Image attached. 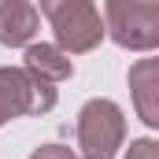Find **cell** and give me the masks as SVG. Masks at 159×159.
I'll return each instance as SVG.
<instances>
[{
	"mask_svg": "<svg viewBox=\"0 0 159 159\" xmlns=\"http://www.w3.org/2000/svg\"><path fill=\"white\" fill-rule=\"evenodd\" d=\"M37 15L52 22L56 34V48L63 56H78V52H93L100 37H104V19L100 7L89 0H41Z\"/></svg>",
	"mask_w": 159,
	"mask_h": 159,
	"instance_id": "obj_1",
	"label": "cell"
},
{
	"mask_svg": "<svg viewBox=\"0 0 159 159\" xmlns=\"http://www.w3.org/2000/svg\"><path fill=\"white\" fill-rule=\"evenodd\" d=\"M104 30L115 44L133 48V52H152L159 44V4H141V0H107L104 4Z\"/></svg>",
	"mask_w": 159,
	"mask_h": 159,
	"instance_id": "obj_2",
	"label": "cell"
},
{
	"mask_svg": "<svg viewBox=\"0 0 159 159\" xmlns=\"http://www.w3.org/2000/svg\"><path fill=\"white\" fill-rule=\"evenodd\" d=\"M126 141V119L115 100H89L78 111V148L85 159H111Z\"/></svg>",
	"mask_w": 159,
	"mask_h": 159,
	"instance_id": "obj_3",
	"label": "cell"
},
{
	"mask_svg": "<svg viewBox=\"0 0 159 159\" xmlns=\"http://www.w3.org/2000/svg\"><path fill=\"white\" fill-rule=\"evenodd\" d=\"M56 107V85L37 81L22 67H0V126L19 115H44Z\"/></svg>",
	"mask_w": 159,
	"mask_h": 159,
	"instance_id": "obj_4",
	"label": "cell"
},
{
	"mask_svg": "<svg viewBox=\"0 0 159 159\" xmlns=\"http://www.w3.org/2000/svg\"><path fill=\"white\" fill-rule=\"evenodd\" d=\"M129 89L137 115L148 126H159V59H137L129 67Z\"/></svg>",
	"mask_w": 159,
	"mask_h": 159,
	"instance_id": "obj_5",
	"label": "cell"
},
{
	"mask_svg": "<svg viewBox=\"0 0 159 159\" xmlns=\"http://www.w3.org/2000/svg\"><path fill=\"white\" fill-rule=\"evenodd\" d=\"M41 26V15L30 0H4L0 4V44H30Z\"/></svg>",
	"mask_w": 159,
	"mask_h": 159,
	"instance_id": "obj_6",
	"label": "cell"
},
{
	"mask_svg": "<svg viewBox=\"0 0 159 159\" xmlns=\"http://www.w3.org/2000/svg\"><path fill=\"white\" fill-rule=\"evenodd\" d=\"M22 70L34 74L37 81L56 85V81H67L74 74V63H70V56H63L56 44H26V63H22Z\"/></svg>",
	"mask_w": 159,
	"mask_h": 159,
	"instance_id": "obj_7",
	"label": "cell"
},
{
	"mask_svg": "<svg viewBox=\"0 0 159 159\" xmlns=\"http://www.w3.org/2000/svg\"><path fill=\"white\" fill-rule=\"evenodd\" d=\"M126 159H159V144L152 141V137H141V141H133V144H129Z\"/></svg>",
	"mask_w": 159,
	"mask_h": 159,
	"instance_id": "obj_8",
	"label": "cell"
},
{
	"mask_svg": "<svg viewBox=\"0 0 159 159\" xmlns=\"http://www.w3.org/2000/svg\"><path fill=\"white\" fill-rule=\"evenodd\" d=\"M30 159H74V156H70V148H63V144H41Z\"/></svg>",
	"mask_w": 159,
	"mask_h": 159,
	"instance_id": "obj_9",
	"label": "cell"
}]
</instances>
